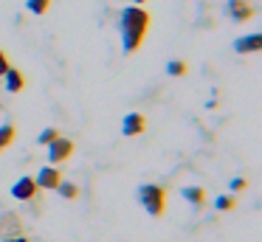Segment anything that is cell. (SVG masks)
I'll list each match as a JSON object with an SVG mask.
<instances>
[{
  "label": "cell",
  "mask_w": 262,
  "mask_h": 242,
  "mask_svg": "<svg viewBox=\"0 0 262 242\" xmlns=\"http://www.w3.org/2000/svg\"><path fill=\"white\" fill-rule=\"evenodd\" d=\"M23 234V219L17 217V211H0V239Z\"/></svg>",
  "instance_id": "obj_4"
},
{
  "label": "cell",
  "mask_w": 262,
  "mask_h": 242,
  "mask_svg": "<svg viewBox=\"0 0 262 242\" xmlns=\"http://www.w3.org/2000/svg\"><path fill=\"white\" fill-rule=\"evenodd\" d=\"M141 3H147V0H133V6H141Z\"/></svg>",
  "instance_id": "obj_21"
},
{
  "label": "cell",
  "mask_w": 262,
  "mask_h": 242,
  "mask_svg": "<svg viewBox=\"0 0 262 242\" xmlns=\"http://www.w3.org/2000/svg\"><path fill=\"white\" fill-rule=\"evenodd\" d=\"M144 129H147V118L141 116V113H127L124 121H121V133L130 135V138H136V135H141Z\"/></svg>",
  "instance_id": "obj_7"
},
{
  "label": "cell",
  "mask_w": 262,
  "mask_h": 242,
  "mask_svg": "<svg viewBox=\"0 0 262 242\" xmlns=\"http://www.w3.org/2000/svg\"><path fill=\"white\" fill-rule=\"evenodd\" d=\"M71 155H74V141L65 138V135H59V138H54L51 144H48V161H51L54 166L68 161Z\"/></svg>",
  "instance_id": "obj_3"
},
{
  "label": "cell",
  "mask_w": 262,
  "mask_h": 242,
  "mask_svg": "<svg viewBox=\"0 0 262 242\" xmlns=\"http://www.w3.org/2000/svg\"><path fill=\"white\" fill-rule=\"evenodd\" d=\"M149 23H152V17H149V11L141 9V6H127L119 14L121 45H124L127 54H136V51L141 48L144 37H147V31H149Z\"/></svg>",
  "instance_id": "obj_1"
},
{
  "label": "cell",
  "mask_w": 262,
  "mask_h": 242,
  "mask_svg": "<svg viewBox=\"0 0 262 242\" xmlns=\"http://www.w3.org/2000/svg\"><path fill=\"white\" fill-rule=\"evenodd\" d=\"M262 48V37L259 34H245V37H239V39H234V51L237 54H256V51Z\"/></svg>",
  "instance_id": "obj_9"
},
{
  "label": "cell",
  "mask_w": 262,
  "mask_h": 242,
  "mask_svg": "<svg viewBox=\"0 0 262 242\" xmlns=\"http://www.w3.org/2000/svg\"><path fill=\"white\" fill-rule=\"evenodd\" d=\"M226 14L231 17L234 23H245L256 14V9L248 3V0H228L226 3Z\"/></svg>",
  "instance_id": "obj_6"
},
{
  "label": "cell",
  "mask_w": 262,
  "mask_h": 242,
  "mask_svg": "<svg viewBox=\"0 0 262 242\" xmlns=\"http://www.w3.org/2000/svg\"><path fill=\"white\" fill-rule=\"evenodd\" d=\"M34 180H37L40 189H57V186L62 183V172H59L57 166H42L40 174H37Z\"/></svg>",
  "instance_id": "obj_8"
},
{
  "label": "cell",
  "mask_w": 262,
  "mask_h": 242,
  "mask_svg": "<svg viewBox=\"0 0 262 242\" xmlns=\"http://www.w3.org/2000/svg\"><path fill=\"white\" fill-rule=\"evenodd\" d=\"M40 194V186H37V180L34 178H20L17 183L12 186V197L14 200H20V203H29V200H34V197Z\"/></svg>",
  "instance_id": "obj_5"
},
{
  "label": "cell",
  "mask_w": 262,
  "mask_h": 242,
  "mask_svg": "<svg viewBox=\"0 0 262 242\" xmlns=\"http://www.w3.org/2000/svg\"><path fill=\"white\" fill-rule=\"evenodd\" d=\"M3 84H6V90L9 93H20V90L26 87V76H23V71L20 68H9L6 73H3Z\"/></svg>",
  "instance_id": "obj_10"
},
{
  "label": "cell",
  "mask_w": 262,
  "mask_h": 242,
  "mask_svg": "<svg viewBox=\"0 0 262 242\" xmlns=\"http://www.w3.org/2000/svg\"><path fill=\"white\" fill-rule=\"evenodd\" d=\"M181 197L186 203H192L194 208H203V203H206V191L200 189V186H183L181 189Z\"/></svg>",
  "instance_id": "obj_11"
},
{
  "label": "cell",
  "mask_w": 262,
  "mask_h": 242,
  "mask_svg": "<svg viewBox=\"0 0 262 242\" xmlns=\"http://www.w3.org/2000/svg\"><path fill=\"white\" fill-rule=\"evenodd\" d=\"M138 203L149 217H164L166 211V189L158 183H144L138 186Z\"/></svg>",
  "instance_id": "obj_2"
},
{
  "label": "cell",
  "mask_w": 262,
  "mask_h": 242,
  "mask_svg": "<svg viewBox=\"0 0 262 242\" xmlns=\"http://www.w3.org/2000/svg\"><path fill=\"white\" fill-rule=\"evenodd\" d=\"M57 191L65 197V200H76V197H79V186H76V183H68V180H62V183L57 186Z\"/></svg>",
  "instance_id": "obj_13"
},
{
  "label": "cell",
  "mask_w": 262,
  "mask_h": 242,
  "mask_svg": "<svg viewBox=\"0 0 262 242\" xmlns=\"http://www.w3.org/2000/svg\"><path fill=\"white\" fill-rule=\"evenodd\" d=\"M26 9H29L31 14H46V11L51 9V0H26Z\"/></svg>",
  "instance_id": "obj_14"
},
{
  "label": "cell",
  "mask_w": 262,
  "mask_h": 242,
  "mask_svg": "<svg viewBox=\"0 0 262 242\" xmlns=\"http://www.w3.org/2000/svg\"><path fill=\"white\" fill-rule=\"evenodd\" d=\"M214 206H217V211H231V208H234V197L231 194H223V197H217V200H214Z\"/></svg>",
  "instance_id": "obj_17"
},
{
  "label": "cell",
  "mask_w": 262,
  "mask_h": 242,
  "mask_svg": "<svg viewBox=\"0 0 262 242\" xmlns=\"http://www.w3.org/2000/svg\"><path fill=\"white\" fill-rule=\"evenodd\" d=\"M245 189H248V180L245 178H234L231 180V191H245Z\"/></svg>",
  "instance_id": "obj_18"
},
{
  "label": "cell",
  "mask_w": 262,
  "mask_h": 242,
  "mask_svg": "<svg viewBox=\"0 0 262 242\" xmlns=\"http://www.w3.org/2000/svg\"><path fill=\"white\" fill-rule=\"evenodd\" d=\"M59 135H62V133H59L57 127H46V129L40 133V138H37V141H40V146H48L54 138H59Z\"/></svg>",
  "instance_id": "obj_15"
},
{
  "label": "cell",
  "mask_w": 262,
  "mask_h": 242,
  "mask_svg": "<svg viewBox=\"0 0 262 242\" xmlns=\"http://www.w3.org/2000/svg\"><path fill=\"white\" fill-rule=\"evenodd\" d=\"M186 62L183 59H172L169 65H166V73H169V76H183V73H186Z\"/></svg>",
  "instance_id": "obj_16"
},
{
  "label": "cell",
  "mask_w": 262,
  "mask_h": 242,
  "mask_svg": "<svg viewBox=\"0 0 262 242\" xmlns=\"http://www.w3.org/2000/svg\"><path fill=\"white\" fill-rule=\"evenodd\" d=\"M14 135H17V127H14V124H0V149L12 144Z\"/></svg>",
  "instance_id": "obj_12"
},
{
  "label": "cell",
  "mask_w": 262,
  "mask_h": 242,
  "mask_svg": "<svg viewBox=\"0 0 262 242\" xmlns=\"http://www.w3.org/2000/svg\"><path fill=\"white\" fill-rule=\"evenodd\" d=\"M12 68V62H9V56H6V51H0V76Z\"/></svg>",
  "instance_id": "obj_19"
},
{
  "label": "cell",
  "mask_w": 262,
  "mask_h": 242,
  "mask_svg": "<svg viewBox=\"0 0 262 242\" xmlns=\"http://www.w3.org/2000/svg\"><path fill=\"white\" fill-rule=\"evenodd\" d=\"M0 242H31V239H29V236L20 234V236H9V239H0Z\"/></svg>",
  "instance_id": "obj_20"
}]
</instances>
